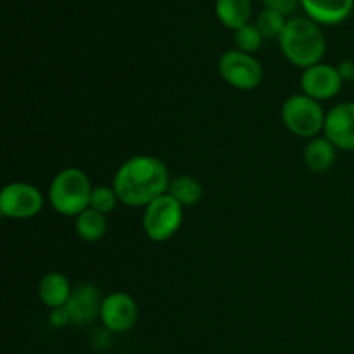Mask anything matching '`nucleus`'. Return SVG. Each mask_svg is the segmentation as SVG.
Wrapping results in <instances>:
<instances>
[{"label": "nucleus", "mask_w": 354, "mask_h": 354, "mask_svg": "<svg viewBox=\"0 0 354 354\" xmlns=\"http://www.w3.org/2000/svg\"><path fill=\"white\" fill-rule=\"evenodd\" d=\"M169 173L165 162L154 156H133L118 168L113 189L120 203L130 207H147L169 189Z\"/></svg>", "instance_id": "f257e3e1"}, {"label": "nucleus", "mask_w": 354, "mask_h": 354, "mask_svg": "<svg viewBox=\"0 0 354 354\" xmlns=\"http://www.w3.org/2000/svg\"><path fill=\"white\" fill-rule=\"evenodd\" d=\"M279 40L283 55L303 69L318 64L327 48L318 23L306 17H292L287 21Z\"/></svg>", "instance_id": "f03ea898"}, {"label": "nucleus", "mask_w": 354, "mask_h": 354, "mask_svg": "<svg viewBox=\"0 0 354 354\" xmlns=\"http://www.w3.org/2000/svg\"><path fill=\"white\" fill-rule=\"evenodd\" d=\"M92 183L80 168H64L54 176L48 187V201L57 213L78 216L90 207Z\"/></svg>", "instance_id": "7ed1b4c3"}, {"label": "nucleus", "mask_w": 354, "mask_h": 354, "mask_svg": "<svg viewBox=\"0 0 354 354\" xmlns=\"http://www.w3.org/2000/svg\"><path fill=\"white\" fill-rule=\"evenodd\" d=\"M325 116L322 104L304 93L289 97L282 106V121L287 130L310 140L324 131Z\"/></svg>", "instance_id": "20e7f679"}, {"label": "nucleus", "mask_w": 354, "mask_h": 354, "mask_svg": "<svg viewBox=\"0 0 354 354\" xmlns=\"http://www.w3.org/2000/svg\"><path fill=\"white\" fill-rule=\"evenodd\" d=\"M183 221V206L169 196L162 194L152 201L144 211V232L151 241L165 242L169 241L180 230Z\"/></svg>", "instance_id": "39448f33"}, {"label": "nucleus", "mask_w": 354, "mask_h": 354, "mask_svg": "<svg viewBox=\"0 0 354 354\" xmlns=\"http://www.w3.org/2000/svg\"><path fill=\"white\" fill-rule=\"evenodd\" d=\"M218 69L225 82L237 90H254L263 82V66L252 54L227 50L218 61Z\"/></svg>", "instance_id": "423d86ee"}, {"label": "nucleus", "mask_w": 354, "mask_h": 354, "mask_svg": "<svg viewBox=\"0 0 354 354\" xmlns=\"http://www.w3.org/2000/svg\"><path fill=\"white\" fill-rule=\"evenodd\" d=\"M44 209V196L26 182L7 183L0 192V213L12 220H30Z\"/></svg>", "instance_id": "0eeeda50"}, {"label": "nucleus", "mask_w": 354, "mask_h": 354, "mask_svg": "<svg viewBox=\"0 0 354 354\" xmlns=\"http://www.w3.org/2000/svg\"><path fill=\"white\" fill-rule=\"evenodd\" d=\"M100 320L113 334L131 330L138 320L137 301L127 292H113L102 299Z\"/></svg>", "instance_id": "6e6552de"}, {"label": "nucleus", "mask_w": 354, "mask_h": 354, "mask_svg": "<svg viewBox=\"0 0 354 354\" xmlns=\"http://www.w3.org/2000/svg\"><path fill=\"white\" fill-rule=\"evenodd\" d=\"M342 83H344V80L339 75V69L330 64H324V62L306 68L301 75L303 93L318 100V102L337 95L342 88Z\"/></svg>", "instance_id": "1a4fd4ad"}, {"label": "nucleus", "mask_w": 354, "mask_h": 354, "mask_svg": "<svg viewBox=\"0 0 354 354\" xmlns=\"http://www.w3.org/2000/svg\"><path fill=\"white\" fill-rule=\"evenodd\" d=\"M324 137L341 151H354V102L337 104L328 111Z\"/></svg>", "instance_id": "9d476101"}, {"label": "nucleus", "mask_w": 354, "mask_h": 354, "mask_svg": "<svg viewBox=\"0 0 354 354\" xmlns=\"http://www.w3.org/2000/svg\"><path fill=\"white\" fill-rule=\"evenodd\" d=\"M102 297L93 283H80L73 287V292L66 303V311L73 325H90L100 317Z\"/></svg>", "instance_id": "9b49d317"}, {"label": "nucleus", "mask_w": 354, "mask_h": 354, "mask_svg": "<svg viewBox=\"0 0 354 354\" xmlns=\"http://www.w3.org/2000/svg\"><path fill=\"white\" fill-rule=\"evenodd\" d=\"M315 23L337 24L351 14L354 0H301Z\"/></svg>", "instance_id": "f8f14e48"}, {"label": "nucleus", "mask_w": 354, "mask_h": 354, "mask_svg": "<svg viewBox=\"0 0 354 354\" xmlns=\"http://www.w3.org/2000/svg\"><path fill=\"white\" fill-rule=\"evenodd\" d=\"M71 292V282H69L68 277L59 272L47 273L40 280V286H38V296H40L41 303L50 308V310L64 308Z\"/></svg>", "instance_id": "ddd939ff"}, {"label": "nucleus", "mask_w": 354, "mask_h": 354, "mask_svg": "<svg viewBox=\"0 0 354 354\" xmlns=\"http://www.w3.org/2000/svg\"><path fill=\"white\" fill-rule=\"evenodd\" d=\"M337 154V147L327 137H315L304 149V162L315 173L327 171L332 168Z\"/></svg>", "instance_id": "4468645a"}, {"label": "nucleus", "mask_w": 354, "mask_h": 354, "mask_svg": "<svg viewBox=\"0 0 354 354\" xmlns=\"http://www.w3.org/2000/svg\"><path fill=\"white\" fill-rule=\"evenodd\" d=\"M216 16L232 30H239L249 23L251 0H216Z\"/></svg>", "instance_id": "2eb2a0df"}, {"label": "nucleus", "mask_w": 354, "mask_h": 354, "mask_svg": "<svg viewBox=\"0 0 354 354\" xmlns=\"http://www.w3.org/2000/svg\"><path fill=\"white\" fill-rule=\"evenodd\" d=\"M75 230L76 234H78V237L83 239V241L86 242L100 241L107 232L106 214L88 207V209L83 211L82 214L76 216Z\"/></svg>", "instance_id": "dca6fc26"}, {"label": "nucleus", "mask_w": 354, "mask_h": 354, "mask_svg": "<svg viewBox=\"0 0 354 354\" xmlns=\"http://www.w3.org/2000/svg\"><path fill=\"white\" fill-rule=\"evenodd\" d=\"M168 194L175 197L183 207H192L203 199V185L194 176L182 175L169 182Z\"/></svg>", "instance_id": "f3484780"}, {"label": "nucleus", "mask_w": 354, "mask_h": 354, "mask_svg": "<svg viewBox=\"0 0 354 354\" xmlns=\"http://www.w3.org/2000/svg\"><path fill=\"white\" fill-rule=\"evenodd\" d=\"M286 24H287L286 16L277 12V10L273 9H265L261 14H259L258 19H256V26L259 28L261 35L266 38H273V37L280 38Z\"/></svg>", "instance_id": "a211bd4d"}, {"label": "nucleus", "mask_w": 354, "mask_h": 354, "mask_svg": "<svg viewBox=\"0 0 354 354\" xmlns=\"http://www.w3.org/2000/svg\"><path fill=\"white\" fill-rule=\"evenodd\" d=\"M263 40V35L256 24H244L239 30H235V44H237L239 50L245 52V54H252L259 48Z\"/></svg>", "instance_id": "6ab92c4d"}, {"label": "nucleus", "mask_w": 354, "mask_h": 354, "mask_svg": "<svg viewBox=\"0 0 354 354\" xmlns=\"http://www.w3.org/2000/svg\"><path fill=\"white\" fill-rule=\"evenodd\" d=\"M120 203L116 196V190L113 187H107V185H99V187H93L92 190V196H90V207L99 213L107 214L111 211H114L116 204Z\"/></svg>", "instance_id": "aec40b11"}, {"label": "nucleus", "mask_w": 354, "mask_h": 354, "mask_svg": "<svg viewBox=\"0 0 354 354\" xmlns=\"http://www.w3.org/2000/svg\"><path fill=\"white\" fill-rule=\"evenodd\" d=\"M299 2L301 0H265L266 9H273L277 10V12L283 14V16L294 12Z\"/></svg>", "instance_id": "412c9836"}, {"label": "nucleus", "mask_w": 354, "mask_h": 354, "mask_svg": "<svg viewBox=\"0 0 354 354\" xmlns=\"http://www.w3.org/2000/svg\"><path fill=\"white\" fill-rule=\"evenodd\" d=\"M50 324L54 327H64V325L71 324L66 308H55V310L50 311Z\"/></svg>", "instance_id": "4be33fe9"}, {"label": "nucleus", "mask_w": 354, "mask_h": 354, "mask_svg": "<svg viewBox=\"0 0 354 354\" xmlns=\"http://www.w3.org/2000/svg\"><path fill=\"white\" fill-rule=\"evenodd\" d=\"M339 75L344 82H353L354 78V62L353 61H344L339 64Z\"/></svg>", "instance_id": "5701e85b"}, {"label": "nucleus", "mask_w": 354, "mask_h": 354, "mask_svg": "<svg viewBox=\"0 0 354 354\" xmlns=\"http://www.w3.org/2000/svg\"><path fill=\"white\" fill-rule=\"evenodd\" d=\"M353 83H354V78H353Z\"/></svg>", "instance_id": "b1692460"}]
</instances>
